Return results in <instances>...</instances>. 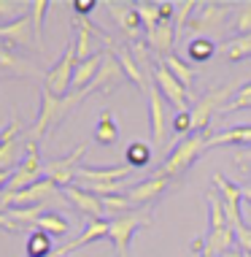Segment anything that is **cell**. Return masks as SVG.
<instances>
[{"label": "cell", "mask_w": 251, "mask_h": 257, "mask_svg": "<svg viewBox=\"0 0 251 257\" xmlns=\"http://www.w3.org/2000/svg\"><path fill=\"white\" fill-rule=\"evenodd\" d=\"M87 95H92V89H89V87L81 89V92L65 95V98H57V95H52L46 87H41L38 116H36V122H33V127H30V133H27V138H30V141H41L46 133H52L54 127H60V124L65 122L84 100H87Z\"/></svg>", "instance_id": "6da1fadb"}, {"label": "cell", "mask_w": 251, "mask_h": 257, "mask_svg": "<svg viewBox=\"0 0 251 257\" xmlns=\"http://www.w3.org/2000/svg\"><path fill=\"white\" fill-rule=\"evenodd\" d=\"M205 149H208V136L205 133L186 136L184 141H181L178 147L167 155L165 165H162V173H165L167 179H181L194 163H197V157L203 155Z\"/></svg>", "instance_id": "7a4b0ae2"}, {"label": "cell", "mask_w": 251, "mask_h": 257, "mask_svg": "<svg viewBox=\"0 0 251 257\" xmlns=\"http://www.w3.org/2000/svg\"><path fill=\"white\" fill-rule=\"evenodd\" d=\"M229 14H232L229 3H213V0L200 3L184 33H194V38H208L213 33H221L229 22Z\"/></svg>", "instance_id": "3957f363"}, {"label": "cell", "mask_w": 251, "mask_h": 257, "mask_svg": "<svg viewBox=\"0 0 251 257\" xmlns=\"http://www.w3.org/2000/svg\"><path fill=\"white\" fill-rule=\"evenodd\" d=\"M41 179H46V165L41 160V147H38V141L25 138V160L11 173V182L6 184V192H19L25 187L41 182Z\"/></svg>", "instance_id": "277c9868"}, {"label": "cell", "mask_w": 251, "mask_h": 257, "mask_svg": "<svg viewBox=\"0 0 251 257\" xmlns=\"http://www.w3.org/2000/svg\"><path fill=\"white\" fill-rule=\"evenodd\" d=\"M60 187L52 179H41V182L25 187L19 192H3L0 195V208H30V206H46L52 198H57Z\"/></svg>", "instance_id": "5b68a950"}, {"label": "cell", "mask_w": 251, "mask_h": 257, "mask_svg": "<svg viewBox=\"0 0 251 257\" xmlns=\"http://www.w3.org/2000/svg\"><path fill=\"white\" fill-rule=\"evenodd\" d=\"M235 92H238V87L235 84H224V87H219V89H211L208 95H203L200 100H194L192 103V127H194V133H205V127H208V122H211V116L216 114V111H221L227 106V98H235Z\"/></svg>", "instance_id": "8992f818"}, {"label": "cell", "mask_w": 251, "mask_h": 257, "mask_svg": "<svg viewBox=\"0 0 251 257\" xmlns=\"http://www.w3.org/2000/svg\"><path fill=\"white\" fill-rule=\"evenodd\" d=\"M76 65H79V60H76V46L68 44L65 52H62V57L44 73V87H46L52 95H57V98H65L68 89L73 87Z\"/></svg>", "instance_id": "52a82bcc"}, {"label": "cell", "mask_w": 251, "mask_h": 257, "mask_svg": "<svg viewBox=\"0 0 251 257\" xmlns=\"http://www.w3.org/2000/svg\"><path fill=\"white\" fill-rule=\"evenodd\" d=\"M149 225H151V217H149V214H143V211H130V214H122V217L111 219L108 238L114 241L116 257H127L132 235L141 230V227H149Z\"/></svg>", "instance_id": "ba28073f"}, {"label": "cell", "mask_w": 251, "mask_h": 257, "mask_svg": "<svg viewBox=\"0 0 251 257\" xmlns=\"http://www.w3.org/2000/svg\"><path fill=\"white\" fill-rule=\"evenodd\" d=\"M151 81L157 84V89L162 92V98L170 103L176 111H189L192 108L189 103H194V95L189 92V89H184V87L178 84V79L167 71L162 62H157V65L151 68Z\"/></svg>", "instance_id": "9c48e42d"}, {"label": "cell", "mask_w": 251, "mask_h": 257, "mask_svg": "<svg viewBox=\"0 0 251 257\" xmlns=\"http://www.w3.org/2000/svg\"><path fill=\"white\" fill-rule=\"evenodd\" d=\"M19 133H22V122H19V116L14 114L9 119V124L0 130V173L3 171H17L19 163L25 160V155H22L25 141H19Z\"/></svg>", "instance_id": "30bf717a"}, {"label": "cell", "mask_w": 251, "mask_h": 257, "mask_svg": "<svg viewBox=\"0 0 251 257\" xmlns=\"http://www.w3.org/2000/svg\"><path fill=\"white\" fill-rule=\"evenodd\" d=\"M213 187L216 192H219L221 203H224V214H227V222L232 230H238V227H243L246 222H243V214H240V200H243V187L229 182V179L224 176V173H213Z\"/></svg>", "instance_id": "8fae6325"}, {"label": "cell", "mask_w": 251, "mask_h": 257, "mask_svg": "<svg viewBox=\"0 0 251 257\" xmlns=\"http://www.w3.org/2000/svg\"><path fill=\"white\" fill-rule=\"evenodd\" d=\"M149 119H151V141H154L157 149H162L167 144V127H170V119H167V100L162 98V92L157 89V84L151 81L149 92Z\"/></svg>", "instance_id": "7c38bea8"}, {"label": "cell", "mask_w": 251, "mask_h": 257, "mask_svg": "<svg viewBox=\"0 0 251 257\" xmlns=\"http://www.w3.org/2000/svg\"><path fill=\"white\" fill-rule=\"evenodd\" d=\"M87 155V144H81V147H76L71 155H65V157H57V160H52V163H46V179H52L54 184L60 187V190H65V187H71L73 184V179H76V171L81 168V157Z\"/></svg>", "instance_id": "4fadbf2b"}, {"label": "cell", "mask_w": 251, "mask_h": 257, "mask_svg": "<svg viewBox=\"0 0 251 257\" xmlns=\"http://www.w3.org/2000/svg\"><path fill=\"white\" fill-rule=\"evenodd\" d=\"M103 44H106V49L114 54L116 60H119V65H122V71H124V76L135 84L141 92H149V87H151V81H149V76H146V71L141 65H138V60L132 57V52H130V46H119V44H114L106 33H103Z\"/></svg>", "instance_id": "5bb4252c"}, {"label": "cell", "mask_w": 251, "mask_h": 257, "mask_svg": "<svg viewBox=\"0 0 251 257\" xmlns=\"http://www.w3.org/2000/svg\"><path fill=\"white\" fill-rule=\"evenodd\" d=\"M167 184H170V179H167L162 171H157L154 176H149V179H143V182L132 184L130 190H127V198H130V203H132V206L151 208L159 198L165 195Z\"/></svg>", "instance_id": "9a60e30c"}, {"label": "cell", "mask_w": 251, "mask_h": 257, "mask_svg": "<svg viewBox=\"0 0 251 257\" xmlns=\"http://www.w3.org/2000/svg\"><path fill=\"white\" fill-rule=\"evenodd\" d=\"M130 173H132L130 165H111V168H89V165H81L76 171V179L87 190V187H108V184L127 182Z\"/></svg>", "instance_id": "2e32d148"}, {"label": "cell", "mask_w": 251, "mask_h": 257, "mask_svg": "<svg viewBox=\"0 0 251 257\" xmlns=\"http://www.w3.org/2000/svg\"><path fill=\"white\" fill-rule=\"evenodd\" d=\"M106 9L124 36L130 41H138V33L143 30V22H141V14H138L135 3H114L111 0V3H106Z\"/></svg>", "instance_id": "e0dca14e"}, {"label": "cell", "mask_w": 251, "mask_h": 257, "mask_svg": "<svg viewBox=\"0 0 251 257\" xmlns=\"http://www.w3.org/2000/svg\"><path fill=\"white\" fill-rule=\"evenodd\" d=\"M0 41L9 46H33L36 44L30 11L17 17V19H11V22H6V25H0Z\"/></svg>", "instance_id": "ac0fdd59"}, {"label": "cell", "mask_w": 251, "mask_h": 257, "mask_svg": "<svg viewBox=\"0 0 251 257\" xmlns=\"http://www.w3.org/2000/svg\"><path fill=\"white\" fill-rule=\"evenodd\" d=\"M62 198H65L73 208H79L84 217H89V219H103V214H106V208H103V200L97 198V195H92L89 190L79 187V184L65 187V190H62Z\"/></svg>", "instance_id": "d6986e66"}, {"label": "cell", "mask_w": 251, "mask_h": 257, "mask_svg": "<svg viewBox=\"0 0 251 257\" xmlns=\"http://www.w3.org/2000/svg\"><path fill=\"white\" fill-rule=\"evenodd\" d=\"M124 79H127V76H124L122 65H119V60H116L114 54L106 49V60H103V68H100V73L95 76V81L89 84V89H92V92H111V89H116Z\"/></svg>", "instance_id": "ffe728a7"}, {"label": "cell", "mask_w": 251, "mask_h": 257, "mask_svg": "<svg viewBox=\"0 0 251 257\" xmlns=\"http://www.w3.org/2000/svg\"><path fill=\"white\" fill-rule=\"evenodd\" d=\"M108 230H111V219H89L87 227L81 230V235H76L71 244H65L62 249H57V252H60V257H68V254L73 252V249L87 246V244H92V241H100V238H108Z\"/></svg>", "instance_id": "44dd1931"}, {"label": "cell", "mask_w": 251, "mask_h": 257, "mask_svg": "<svg viewBox=\"0 0 251 257\" xmlns=\"http://www.w3.org/2000/svg\"><path fill=\"white\" fill-rule=\"evenodd\" d=\"M176 41H178L176 27L167 25V22H159L151 33H146V46H149L151 52L162 54V60L173 54V46H176Z\"/></svg>", "instance_id": "7402d4cb"}, {"label": "cell", "mask_w": 251, "mask_h": 257, "mask_svg": "<svg viewBox=\"0 0 251 257\" xmlns=\"http://www.w3.org/2000/svg\"><path fill=\"white\" fill-rule=\"evenodd\" d=\"M92 36L97 38H103V30L97 25L92 22H87V19H76V41H73V46H76V60L84 62V60H89L95 52V46H92Z\"/></svg>", "instance_id": "603a6c76"}, {"label": "cell", "mask_w": 251, "mask_h": 257, "mask_svg": "<svg viewBox=\"0 0 251 257\" xmlns=\"http://www.w3.org/2000/svg\"><path fill=\"white\" fill-rule=\"evenodd\" d=\"M235 230L232 227H221V230H213V233H208L205 235V241H203V257H221V254H227V252H232V249H238L235 246Z\"/></svg>", "instance_id": "cb8c5ba5"}, {"label": "cell", "mask_w": 251, "mask_h": 257, "mask_svg": "<svg viewBox=\"0 0 251 257\" xmlns=\"http://www.w3.org/2000/svg\"><path fill=\"white\" fill-rule=\"evenodd\" d=\"M103 60H106V52H97L92 54L89 60H84L76 65V73H73V92H81V89H87L89 84L95 81V76L100 73L103 68Z\"/></svg>", "instance_id": "d4e9b609"}, {"label": "cell", "mask_w": 251, "mask_h": 257, "mask_svg": "<svg viewBox=\"0 0 251 257\" xmlns=\"http://www.w3.org/2000/svg\"><path fill=\"white\" fill-rule=\"evenodd\" d=\"M0 73H11V76H36V68L27 60H22L14 46L0 41Z\"/></svg>", "instance_id": "484cf974"}, {"label": "cell", "mask_w": 251, "mask_h": 257, "mask_svg": "<svg viewBox=\"0 0 251 257\" xmlns=\"http://www.w3.org/2000/svg\"><path fill=\"white\" fill-rule=\"evenodd\" d=\"M229 144H238V147L251 144V124H235V127H229V130H221V133L208 136V149L229 147Z\"/></svg>", "instance_id": "4316f807"}, {"label": "cell", "mask_w": 251, "mask_h": 257, "mask_svg": "<svg viewBox=\"0 0 251 257\" xmlns=\"http://www.w3.org/2000/svg\"><path fill=\"white\" fill-rule=\"evenodd\" d=\"M95 141L100 144V147H114L116 141H119V124H116L114 114H111L108 108L100 111V116H97V124L92 130Z\"/></svg>", "instance_id": "83f0119b"}, {"label": "cell", "mask_w": 251, "mask_h": 257, "mask_svg": "<svg viewBox=\"0 0 251 257\" xmlns=\"http://www.w3.org/2000/svg\"><path fill=\"white\" fill-rule=\"evenodd\" d=\"M159 62H162V65H165L173 76H176L181 87L192 92V87H194V76H197V71H194L192 65H186V62L181 60V57H176V54H170V57H165V60H159Z\"/></svg>", "instance_id": "f1b7e54d"}, {"label": "cell", "mask_w": 251, "mask_h": 257, "mask_svg": "<svg viewBox=\"0 0 251 257\" xmlns=\"http://www.w3.org/2000/svg\"><path fill=\"white\" fill-rule=\"evenodd\" d=\"M36 227L41 233H46V235H65L68 230H71V222L62 217V214H57V211H44L38 217Z\"/></svg>", "instance_id": "f546056e"}, {"label": "cell", "mask_w": 251, "mask_h": 257, "mask_svg": "<svg viewBox=\"0 0 251 257\" xmlns=\"http://www.w3.org/2000/svg\"><path fill=\"white\" fill-rule=\"evenodd\" d=\"M221 54H224L229 62L248 60V57H251V33H248V36H235V38H229L227 44L221 46Z\"/></svg>", "instance_id": "4dcf8cb0"}, {"label": "cell", "mask_w": 251, "mask_h": 257, "mask_svg": "<svg viewBox=\"0 0 251 257\" xmlns=\"http://www.w3.org/2000/svg\"><path fill=\"white\" fill-rule=\"evenodd\" d=\"M30 17H33V33H36V46L38 52H44V19H46V11L52 9L49 0H33L30 6Z\"/></svg>", "instance_id": "1f68e13d"}, {"label": "cell", "mask_w": 251, "mask_h": 257, "mask_svg": "<svg viewBox=\"0 0 251 257\" xmlns=\"http://www.w3.org/2000/svg\"><path fill=\"white\" fill-rule=\"evenodd\" d=\"M205 200H208V233L227 227L229 222H227V214H224V203H221V198L216 195V192H208Z\"/></svg>", "instance_id": "d6a6232c"}, {"label": "cell", "mask_w": 251, "mask_h": 257, "mask_svg": "<svg viewBox=\"0 0 251 257\" xmlns=\"http://www.w3.org/2000/svg\"><path fill=\"white\" fill-rule=\"evenodd\" d=\"M124 163L130 165L132 171L135 168H146L151 163V147L146 141H132L127 149H124Z\"/></svg>", "instance_id": "836d02e7"}, {"label": "cell", "mask_w": 251, "mask_h": 257, "mask_svg": "<svg viewBox=\"0 0 251 257\" xmlns=\"http://www.w3.org/2000/svg\"><path fill=\"white\" fill-rule=\"evenodd\" d=\"M27 257H54V252L57 249L52 246V235H46V233H30L27 235Z\"/></svg>", "instance_id": "e575fe53"}, {"label": "cell", "mask_w": 251, "mask_h": 257, "mask_svg": "<svg viewBox=\"0 0 251 257\" xmlns=\"http://www.w3.org/2000/svg\"><path fill=\"white\" fill-rule=\"evenodd\" d=\"M216 54V44L211 38H189L186 44V57L192 62H208Z\"/></svg>", "instance_id": "d590c367"}, {"label": "cell", "mask_w": 251, "mask_h": 257, "mask_svg": "<svg viewBox=\"0 0 251 257\" xmlns=\"http://www.w3.org/2000/svg\"><path fill=\"white\" fill-rule=\"evenodd\" d=\"M135 9H138V14H141L143 30L151 33V30L159 25V6H157V3H146V0H138Z\"/></svg>", "instance_id": "8d00e7d4"}, {"label": "cell", "mask_w": 251, "mask_h": 257, "mask_svg": "<svg viewBox=\"0 0 251 257\" xmlns=\"http://www.w3.org/2000/svg\"><path fill=\"white\" fill-rule=\"evenodd\" d=\"M200 3H194V0H184V3H176V19H173V27H176L178 38L181 33L186 30V25H189V19L194 17V9H197Z\"/></svg>", "instance_id": "74e56055"}, {"label": "cell", "mask_w": 251, "mask_h": 257, "mask_svg": "<svg viewBox=\"0 0 251 257\" xmlns=\"http://www.w3.org/2000/svg\"><path fill=\"white\" fill-rule=\"evenodd\" d=\"M103 200V208H106V211H111V214H116V217H122V214H130L132 206L130 203V198H127V192H124V195H111V198H100Z\"/></svg>", "instance_id": "f35d334b"}, {"label": "cell", "mask_w": 251, "mask_h": 257, "mask_svg": "<svg viewBox=\"0 0 251 257\" xmlns=\"http://www.w3.org/2000/svg\"><path fill=\"white\" fill-rule=\"evenodd\" d=\"M170 130L176 136H192L194 133V127H192V111H176L173 114V119H170Z\"/></svg>", "instance_id": "ab89813d"}, {"label": "cell", "mask_w": 251, "mask_h": 257, "mask_svg": "<svg viewBox=\"0 0 251 257\" xmlns=\"http://www.w3.org/2000/svg\"><path fill=\"white\" fill-rule=\"evenodd\" d=\"M238 108H251V84H243L235 92V98L221 108V114H229V111H238Z\"/></svg>", "instance_id": "60d3db41"}, {"label": "cell", "mask_w": 251, "mask_h": 257, "mask_svg": "<svg viewBox=\"0 0 251 257\" xmlns=\"http://www.w3.org/2000/svg\"><path fill=\"white\" fill-rule=\"evenodd\" d=\"M235 30H238L240 36H248L251 33V0H246V3L238 6V11H235Z\"/></svg>", "instance_id": "b9f144b4"}, {"label": "cell", "mask_w": 251, "mask_h": 257, "mask_svg": "<svg viewBox=\"0 0 251 257\" xmlns=\"http://www.w3.org/2000/svg\"><path fill=\"white\" fill-rule=\"evenodd\" d=\"M235 238H238V249H240V252L251 254V227L248 225L238 227V230H235Z\"/></svg>", "instance_id": "7bdbcfd3"}, {"label": "cell", "mask_w": 251, "mask_h": 257, "mask_svg": "<svg viewBox=\"0 0 251 257\" xmlns=\"http://www.w3.org/2000/svg\"><path fill=\"white\" fill-rule=\"evenodd\" d=\"M71 9L76 11V17H79V19H84L87 14H92L97 9V0H73Z\"/></svg>", "instance_id": "ee69618b"}, {"label": "cell", "mask_w": 251, "mask_h": 257, "mask_svg": "<svg viewBox=\"0 0 251 257\" xmlns=\"http://www.w3.org/2000/svg\"><path fill=\"white\" fill-rule=\"evenodd\" d=\"M159 6V22H167L173 25V19H176V3H167V0H162Z\"/></svg>", "instance_id": "f6af8a7d"}, {"label": "cell", "mask_w": 251, "mask_h": 257, "mask_svg": "<svg viewBox=\"0 0 251 257\" xmlns=\"http://www.w3.org/2000/svg\"><path fill=\"white\" fill-rule=\"evenodd\" d=\"M19 9H22V3H17V0H0V17H14Z\"/></svg>", "instance_id": "bcb514c9"}, {"label": "cell", "mask_w": 251, "mask_h": 257, "mask_svg": "<svg viewBox=\"0 0 251 257\" xmlns=\"http://www.w3.org/2000/svg\"><path fill=\"white\" fill-rule=\"evenodd\" d=\"M235 163H238L240 168H243V165H251V147H248V149L235 152Z\"/></svg>", "instance_id": "7dc6e473"}, {"label": "cell", "mask_w": 251, "mask_h": 257, "mask_svg": "<svg viewBox=\"0 0 251 257\" xmlns=\"http://www.w3.org/2000/svg\"><path fill=\"white\" fill-rule=\"evenodd\" d=\"M11 173H14V171H3V173H0V190H3V187L11 182Z\"/></svg>", "instance_id": "c3c4849f"}, {"label": "cell", "mask_w": 251, "mask_h": 257, "mask_svg": "<svg viewBox=\"0 0 251 257\" xmlns=\"http://www.w3.org/2000/svg\"><path fill=\"white\" fill-rule=\"evenodd\" d=\"M243 200H246V203L251 206V184H246V187H243Z\"/></svg>", "instance_id": "681fc988"}, {"label": "cell", "mask_w": 251, "mask_h": 257, "mask_svg": "<svg viewBox=\"0 0 251 257\" xmlns=\"http://www.w3.org/2000/svg\"><path fill=\"white\" fill-rule=\"evenodd\" d=\"M221 257H243L240 249H232V252H227V254H221Z\"/></svg>", "instance_id": "f907efd6"}, {"label": "cell", "mask_w": 251, "mask_h": 257, "mask_svg": "<svg viewBox=\"0 0 251 257\" xmlns=\"http://www.w3.org/2000/svg\"><path fill=\"white\" fill-rule=\"evenodd\" d=\"M243 257H251V254H246V252H243Z\"/></svg>", "instance_id": "816d5d0a"}, {"label": "cell", "mask_w": 251, "mask_h": 257, "mask_svg": "<svg viewBox=\"0 0 251 257\" xmlns=\"http://www.w3.org/2000/svg\"><path fill=\"white\" fill-rule=\"evenodd\" d=\"M54 257H60V252H54Z\"/></svg>", "instance_id": "f5cc1de1"}, {"label": "cell", "mask_w": 251, "mask_h": 257, "mask_svg": "<svg viewBox=\"0 0 251 257\" xmlns=\"http://www.w3.org/2000/svg\"><path fill=\"white\" fill-rule=\"evenodd\" d=\"M200 257H203V254H200Z\"/></svg>", "instance_id": "db71d44e"}]
</instances>
